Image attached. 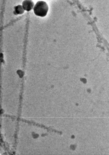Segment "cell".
<instances>
[{"mask_svg": "<svg viewBox=\"0 0 109 155\" xmlns=\"http://www.w3.org/2000/svg\"><path fill=\"white\" fill-rule=\"evenodd\" d=\"M48 10V7L47 3L43 1L38 2L33 8V11L35 14L41 17L45 16Z\"/></svg>", "mask_w": 109, "mask_h": 155, "instance_id": "cell-1", "label": "cell"}, {"mask_svg": "<svg viewBox=\"0 0 109 155\" xmlns=\"http://www.w3.org/2000/svg\"><path fill=\"white\" fill-rule=\"evenodd\" d=\"M34 5L33 2L31 0H25L22 3V6L25 10L29 11L31 10Z\"/></svg>", "mask_w": 109, "mask_h": 155, "instance_id": "cell-2", "label": "cell"}, {"mask_svg": "<svg viewBox=\"0 0 109 155\" xmlns=\"http://www.w3.org/2000/svg\"><path fill=\"white\" fill-rule=\"evenodd\" d=\"M24 10L23 6L20 5L16 6L15 8V12L18 14H21L23 13Z\"/></svg>", "mask_w": 109, "mask_h": 155, "instance_id": "cell-3", "label": "cell"}]
</instances>
